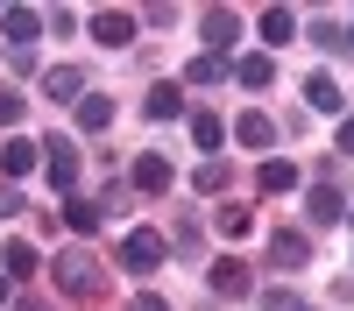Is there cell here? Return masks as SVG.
I'll return each mask as SVG.
<instances>
[{"label":"cell","mask_w":354,"mask_h":311,"mask_svg":"<svg viewBox=\"0 0 354 311\" xmlns=\"http://www.w3.org/2000/svg\"><path fill=\"white\" fill-rule=\"evenodd\" d=\"M290 36H298V14H290V8H270V14H262V43H290Z\"/></svg>","instance_id":"cell-18"},{"label":"cell","mask_w":354,"mask_h":311,"mask_svg":"<svg viewBox=\"0 0 354 311\" xmlns=\"http://www.w3.org/2000/svg\"><path fill=\"white\" fill-rule=\"evenodd\" d=\"M36 269H43V254L28 241H8V276H36Z\"/></svg>","instance_id":"cell-22"},{"label":"cell","mask_w":354,"mask_h":311,"mask_svg":"<svg viewBox=\"0 0 354 311\" xmlns=\"http://www.w3.org/2000/svg\"><path fill=\"white\" fill-rule=\"evenodd\" d=\"M15 212H21V191H15V184H0V219H15Z\"/></svg>","instance_id":"cell-28"},{"label":"cell","mask_w":354,"mask_h":311,"mask_svg":"<svg viewBox=\"0 0 354 311\" xmlns=\"http://www.w3.org/2000/svg\"><path fill=\"white\" fill-rule=\"evenodd\" d=\"M347 212H354V205H347Z\"/></svg>","instance_id":"cell-34"},{"label":"cell","mask_w":354,"mask_h":311,"mask_svg":"<svg viewBox=\"0 0 354 311\" xmlns=\"http://www.w3.org/2000/svg\"><path fill=\"white\" fill-rule=\"evenodd\" d=\"M213 290H220V297H241V290H248V262H234V254L213 262Z\"/></svg>","instance_id":"cell-16"},{"label":"cell","mask_w":354,"mask_h":311,"mask_svg":"<svg viewBox=\"0 0 354 311\" xmlns=\"http://www.w3.org/2000/svg\"><path fill=\"white\" fill-rule=\"evenodd\" d=\"M340 156H354V113L340 121Z\"/></svg>","instance_id":"cell-31"},{"label":"cell","mask_w":354,"mask_h":311,"mask_svg":"<svg viewBox=\"0 0 354 311\" xmlns=\"http://www.w3.org/2000/svg\"><path fill=\"white\" fill-rule=\"evenodd\" d=\"M262 311H298V297H290V290H270V297H262Z\"/></svg>","instance_id":"cell-29"},{"label":"cell","mask_w":354,"mask_h":311,"mask_svg":"<svg viewBox=\"0 0 354 311\" xmlns=\"http://www.w3.org/2000/svg\"><path fill=\"white\" fill-rule=\"evenodd\" d=\"M220 78H227L220 57H192V64H185V85H220Z\"/></svg>","instance_id":"cell-23"},{"label":"cell","mask_w":354,"mask_h":311,"mask_svg":"<svg viewBox=\"0 0 354 311\" xmlns=\"http://www.w3.org/2000/svg\"><path fill=\"white\" fill-rule=\"evenodd\" d=\"M298 311H312V304H298Z\"/></svg>","instance_id":"cell-33"},{"label":"cell","mask_w":354,"mask_h":311,"mask_svg":"<svg viewBox=\"0 0 354 311\" xmlns=\"http://www.w3.org/2000/svg\"><path fill=\"white\" fill-rule=\"evenodd\" d=\"M312 43H319V50H340L347 36H340V28H333V21H312Z\"/></svg>","instance_id":"cell-26"},{"label":"cell","mask_w":354,"mask_h":311,"mask_svg":"<svg viewBox=\"0 0 354 311\" xmlns=\"http://www.w3.org/2000/svg\"><path fill=\"white\" fill-rule=\"evenodd\" d=\"M192 141L205 156H220V141H227V128H220V113H192Z\"/></svg>","instance_id":"cell-17"},{"label":"cell","mask_w":354,"mask_h":311,"mask_svg":"<svg viewBox=\"0 0 354 311\" xmlns=\"http://www.w3.org/2000/svg\"><path fill=\"white\" fill-rule=\"evenodd\" d=\"M43 92H50V99H85V71H78V64H57V71L43 78Z\"/></svg>","instance_id":"cell-13"},{"label":"cell","mask_w":354,"mask_h":311,"mask_svg":"<svg viewBox=\"0 0 354 311\" xmlns=\"http://www.w3.org/2000/svg\"><path fill=\"white\" fill-rule=\"evenodd\" d=\"M106 121H113V99H106V92H85V99H78V128H85V134H106Z\"/></svg>","instance_id":"cell-15"},{"label":"cell","mask_w":354,"mask_h":311,"mask_svg":"<svg viewBox=\"0 0 354 311\" xmlns=\"http://www.w3.org/2000/svg\"><path fill=\"white\" fill-rule=\"evenodd\" d=\"M128 177H135V191H170V163L163 156H135Z\"/></svg>","instance_id":"cell-10"},{"label":"cell","mask_w":354,"mask_h":311,"mask_svg":"<svg viewBox=\"0 0 354 311\" xmlns=\"http://www.w3.org/2000/svg\"><path fill=\"white\" fill-rule=\"evenodd\" d=\"M163 254H170V241L156 234V226H135V234L121 241V269H128V276H156Z\"/></svg>","instance_id":"cell-1"},{"label":"cell","mask_w":354,"mask_h":311,"mask_svg":"<svg viewBox=\"0 0 354 311\" xmlns=\"http://www.w3.org/2000/svg\"><path fill=\"white\" fill-rule=\"evenodd\" d=\"M0 36H8L15 50H28V43L43 36V14L36 8H8V14H0Z\"/></svg>","instance_id":"cell-6"},{"label":"cell","mask_w":354,"mask_h":311,"mask_svg":"<svg viewBox=\"0 0 354 311\" xmlns=\"http://www.w3.org/2000/svg\"><path fill=\"white\" fill-rule=\"evenodd\" d=\"M270 262L277 269H305L312 262V241L298 234V226H277V234H270Z\"/></svg>","instance_id":"cell-5"},{"label":"cell","mask_w":354,"mask_h":311,"mask_svg":"<svg viewBox=\"0 0 354 311\" xmlns=\"http://www.w3.org/2000/svg\"><path fill=\"white\" fill-rule=\"evenodd\" d=\"M0 304H8V276H0Z\"/></svg>","instance_id":"cell-32"},{"label":"cell","mask_w":354,"mask_h":311,"mask_svg":"<svg viewBox=\"0 0 354 311\" xmlns=\"http://www.w3.org/2000/svg\"><path fill=\"white\" fill-rule=\"evenodd\" d=\"M198 36H205V50H234V36H241V14H227V8H213L198 21Z\"/></svg>","instance_id":"cell-8"},{"label":"cell","mask_w":354,"mask_h":311,"mask_svg":"<svg viewBox=\"0 0 354 311\" xmlns=\"http://www.w3.org/2000/svg\"><path fill=\"white\" fill-rule=\"evenodd\" d=\"M305 212H312V226H333V219L347 212V191L333 184V170H326V177H319L312 191H305Z\"/></svg>","instance_id":"cell-3"},{"label":"cell","mask_w":354,"mask_h":311,"mask_svg":"<svg viewBox=\"0 0 354 311\" xmlns=\"http://www.w3.org/2000/svg\"><path fill=\"white\" fill-rule=\"evenodd\" d=\"M43 163H50V184H57V191L78 184V149H71V134H50V141H43Z\"/></svg>","instance_id":"cell-4"},{"label":"cell","mask_w":354,"mask_h":311,"mask_svg":"<svg viewBox=\"0 0 354 311\" xmlns=\"http://www.w3.org/2000/svg\"><path fill=\"white\" fill-rule=\"evenodd\" d=\"M305 106H319V113H340L347 99H340V85H333L326 71H312V78H305Z\"/></svg>","instance_id":"cell-14"},{"label":"cell","mask_w":354,"mask_h":311,"mask_svg":"<svg viewBox=\"0 0 354 311\" xmlns=\"http://www.w3.org/2000/svg\"><path fill=\"white\" fill-rule=\"evenodd\" d=\"M128 311H163V297H156V290H142V297H135Z\"/></svg>","instance_id":"cell-30"},{"label":"cell","mask_w":354,"mask_h":311,"mask_svg":"<svg viewBox=\"0 0 354 311\" xmlns=\"http://www.w3.org/2000/svg\"><path fill=\"white\" fill-rule=\"evenodd\" d=\"M177 106H185L177 85H149V121H177Z\"/></svg>","instance_id":"cell-21"},{"label":"cell","mask_w":354,"mask_h":311,"mask_svg":"<svg viewBox=\"0 0 354 311\" xmlns=\"http://www.w3.org/2000/svg\"><path fill=\"white\" fill-rule=\"evenodd\" d=\"M192 184H198L205 198H213V191H227V163H220V156H205V170H198V177H192Z\"/></svg>","instance_id":"cell-25"},{"label":"cell","mask_w":354,"mask_h":311,"mask_svg":"<svg viewBox=\"0 0 354 311\" xmlns=\"http://www.w3.org/2000/svg\"><path fill=\"white\" fill-rule=\"evenodd\" d=\"M36 163H43V141H28V134H15L8 149H0V170H8V177H28Z\"/></svg>","instance_id":"cell-7"},{"label":"cell","mask_w":354,"mask_h":311,"mask_svg":"<svg viewBox=\"0 0 354 311\" xmlns=\"http://www.w3.org/2000/svg\"><path fill=\"white\" fill-rule=\"evenodd\" d=\"M93 43L128 50V43H135V14H93Z\"/></svg>","instance_id":"cell-9"},{"label":"cell","mask_w":354,"mask_h":311,"mask_svg":"<svg viewBox=\"0 0 354 311\" xmlns=\"http://www.w3.org/2000/svg\"><path fill=\"white\" fill-rule=\"evenodd\" d=\"M255 184L270 191V198H277V191H298V163H283V156H270V163L255 170Z\"/></svg>","instance_id":"cell-12"},{"label":"cell","mask_w":354,"mask_h":311,"mask_svg":"<svg viewBox=\"0 0 354 311\" xmlns=\"http://www.w3.org/2000/svg\"><path fill=\"white\" fill-rule=\"evenodd\" d=\"M64 219L78 226V234H93V226H100V205H93V198H71V205H64Z\"/></svg>","instance_id":"cell-24"},{"label":"cell","mask_w":354,"mask_h":311,"mask_svg":"<svg viewBox=\"0 0 354 311\" xmlns=\"http://www.w3.org/2000/svg\"><path fill=\"white\" fill-rule=\"evenodd\" d=\"M234 78H241L248 92H262V85L277 78V64H270V57H241V64H234Z\"/></svg>","instance_id":"cell-19"},{"label":"cell","mask_w":354,"mask_h":311,"mask_svg":"<svg viewBox=\"0 0 354 311\" xmlns=\"http://www.w3.org/2000/svg\"><path fill=\"white\" fill-rule=\"evenodd\" d=\"M234 141H241V149H270V141H277L270 113H241V121H234Z\"/></svg>","instance_id":"cell-11"},{"label":"cell","mask_w":354,"mask_h":311,"mask_svg":"<svg viewBox=\"0 0 354 311\" xmlns=\"http://www.w3.org/2000/svg\"><path fill=\"white\" fill-rule=\"evenodd\" d=\"M220 234H227V241H248V234H255V212H248V205H220Z\"/></svg>","instance_id":"cell-20"},{"label":"cell","mask_w":354,"mask_h":311,"mask_svg":"<svg viewBox=\"0 0 354 311\" xmlns=\"http://www.w3.org/2000/svg\"><path fill=\"white\" fill-rule=\"evenodd\" d=\"M21 121V92H0V128H15Z\"/></svg>","instance_id":"cell-27"},{"label":"cell","mask_w":354,"mask_h":311,"mask_svg":"<svg viewBox=\"0 0 354 311\" xmlns=\"http://www.w3.org/2000/svg\"><path fill=\"white\" fill-rule=\"evenodd\" d=\"M57 290H64V297H93L100 290V262L85 248H64V254H57Z\"/></svg>","instance_id":"cell-2"}]
</instances>
